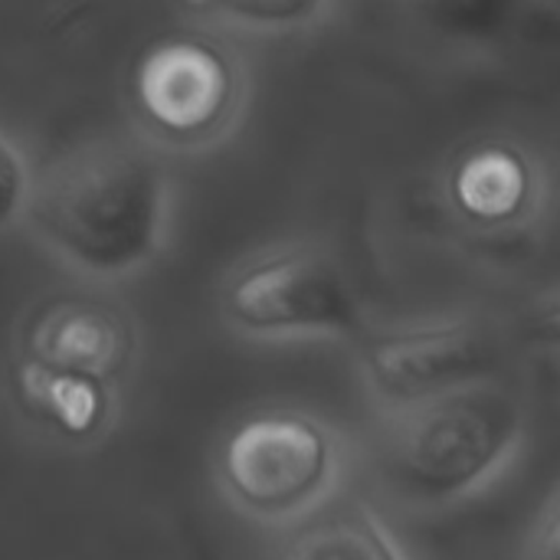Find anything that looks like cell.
I'll return each mask as SVG.
<instances>
[{
    "label": "cell",
    "mask_w": 560,
    "mask_h": 560,
    "mask_svg": "<svg viewBox=\"0 0 560 560\" xmlns=\"http://www.w3.org/2000/svg\"><path fill=\"white\" fill-rule=\"evenodd\" d=\"M23 220L69 269L128 279L167 240L171 174L144 138H92L33 177Z\"/></svg>",
    "instance_id": "obj_1"
},
{
    "label": "cell",
    "mask_w": 560,
    "mask_h": 560,
    "mask_svg": "<svg viewBox=\"0 0 560 560\" xmlns=\"http://www.w3.org/2000/svg\"><path fill=\"white\" fill-rule=\"evenodd\" d=\"M525 430V404L502 377L453 390L387 417L377 453L381 479L417 509L466 502L515 463Z\"/></svg>",
    "instance_id": "obj_2"
},
{
    "label": "cell",
    "mask_w": 560,
    "mask_h": 560,
    "mask_svg": "<svg viewBox=\"0 0 560 560\" xmlns=\"http://www.w3.org/2000/svg\"><path fill=\"white\" fill-rule=\"evenodd\" d=\"M341 476L345 443L338 430L292 407L246 413L217 450V482L226 502L279 532L328 505Z\"/></svg>",
    "instance_id": "obj_3"
},
{
    "label": "cell",
    "mask_w": 560,
    "mask_h": 560,
    "mask_svg": "<svg viewBox=\"0 0 560 560\" xmlns=\"http://www.w3.org/2000/svg\"><path fill=\"white\" fill-rule=\"evenodd\" d=\"M128 98L154 148H203L223 138L246 98L240 59L207 30L151 39L128 75Z\"/></svg>",
    "instance_id": "obj_4"
},
{
    "label": "cell",
    "mask_w": 560,
    "mask_h": 560,
    "mask_svg": "<svg viewBox=\"0 0 560 560\" xmlns=\"http://www.w3.org/2000/svg\"><path fill=\"white\" fill-rule=\"evenodd\" d=\"M230 328L262 341L361 338L364 312L341 262L318 246H279L246 259L220 292Z\"/></svg>",
    "instance_id": "obj_5"
},
{
    "label": "cell",
    "mask_w": 560,
    "mask_h": 560,
    "mask_svg": "<svg viewBox=\"0 0 560 560\" xmlns=\"http://www.w3.org/2000/svg\"><path fill=\"white\" fill-rule=\"evenodd\" d=\"M502 335L472 315L364 331L358 345L361 381L384 417L502 377Z\"/></svg>",
    "instance_id": "obj_6"
},
{
    "label": "cell",
    "mask_w": 560,
    "mask_h": 560,
    "mask_svg": "<svg viewBox=\"0 0 560 560\" xmlns=\"http://www.w3.org/2000/svg\"><path fill=\"white\" fill-rule=\"evenodd\" d=\"M131 325L121 312L95 299L46 302L23 335V361L112 384L131 358Z\"/></svg>",
    "instance_id": "obj_7"
},
{
    "label": "cell",
    "mask_w": 560,
    "mask_h": 560,
    "mask_svg": "<svg viewBox=\"0 0 560 560\" xmlns=\"http://www.w3.org/2000/svg\"><path fill=\"white\" fill-rule=\"evenodd\" d=\"M446 194L469 223L495 230L528 217L538 194V171L522 148L479 141L453 161Z\"/></svg>",
    "instance_id": "obj_8"
},
{
    "label": "cell",
    "mask_w": 560,
    "mask_h": 560,
    "mask_svg": "<svg viewBox=\"0 0 560 560\" xmlns=\"http://www.w3.org/2000/svg\"><path fill=\"white\" fill-rule=\"evenodd\" d=\"M266 560H407V555L371 502L331 499L282 528Z\"/></svg>",
    "instance_id": "obj_9"
},
{
    "label": "cell",
    "mask_w": 560,
    "mask_h": 560,
    "mask_svg": "<svg viewBox=\"0 0 560 560\" xmlns=\"http://www.w3.org/2000/svg\"><path fill=\"white\" fill-rule=\"evenodd\" d=\"M16 394L33 417L49 423L69 440L95 436L112 413V390L102 381L49 371L30 361H20L13 374Z\"/></svg>",
    "instance_id": "obj_10"
},
{
    "label": "cell",
    "mask_w": 560,
    "mask_h": 560,
    "mask_svg": "<svg viewBox=\"0 0 560 560\" xmlns=\"http://www.w3.org/2000/svg\"><path fill=\"white\" fill-rule=\"evenodd\" d=\"M194 20H203L207 26H233V30H253V33H292L308 30L318 20L331 13V3L322 0H233V3H200L187 7Z\"/></svg>",
    "instance_id": "obj_11"
},
{
    "label": "cell",
    "mask_w": 560,
    "mask_h": 560,
    "mask_svg": "<svg viewBox=\"0 0 560 560\" xmlns=\"http://www.w3.org/2000/svg\"><path fill=\"white\" fill-rule=\"evenodd\" d=\"M33 194V171L13 138L0 128V230L20 223L26 217V203Z\"/></svg>",
    "instance_id": "obj_12"
},
{
    "label": "cell",
    "mask_w": 560,
    "mask_h": 560,
    "mask_svg": "<svg viewBox=\"0 0 560 560\" xmlns=\"http://www.w3.org/2000/svg\"><path fill=\"white\" fill-rule=\"evenodd\" d=\"M525 560H558V492L548 495L545 509L532 522V535L525 545Z\"/></svg>",
    "instance_id": "obj_13"
}]
</instances>
